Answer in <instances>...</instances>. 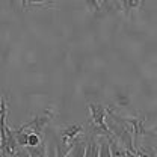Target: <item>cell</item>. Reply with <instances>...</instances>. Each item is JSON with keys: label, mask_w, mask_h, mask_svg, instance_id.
Listing matches in <instances>:
<instances>
[{"label": "cell", "mask_w": 157, "mask_h": 157, "mask_svg": "<svg viewBox=\"0 0 157 157\" xmlns=\"http://www.w3.org/2000/svg\"><path fill=\"white\" fill-rule=\"evenodd\" d=\"M6 113H8V106H6V101L2 98L0 101V151L5 156L14 157V154L18 151V144H17L14 130L9 128L6 124Z\"/></svg>", "instance_id": "1"}, {"label": "cell", "mask_w": 157, "mask_h": 157, "mask_svg": "<svg viewBox=\"0 0 157 157\" xmlns=\"http://www.w3.org/2000/svg\"><path fill=\"white\" fill-rule=\"evenodd\" d=\"M55 118V112L52 109H45L44 112H41L38 115H35V118H32L30 121H27L26 124H23L27 130L30 132H36L39 135H42V130L45 128L47 124L52 122V119Z\"/></svg>", "instance_id": "2"}, {"label": "cell", "mask_w": 157, "mask_h": 157, "mask_svg": "<svg viewBox=\"0 0 157 157\" xmlns=\"http://www.w3.org/2000/svg\"><path fill=\"white\" fill-rule=\"evenodd\" d=\"M89 113H91V122L100 128L109 132L106 125V115H107V107L103 106L101 103H89Z\"/></svg>", "instance_id": "3"}, {"label": "cell", "mask_w": 157, "mask_h": 157, "mask_svg": "<svg viewBox=\"0 0 157 157\" xmlns=\"http://www.w3.org/2000/svg\"><path fill=\"white\" fill-rule=\"evenodd\" d=\"M85 127L82 124H68L60 130V142L67 144V145H73V142L82 136Z\"/></svg>", "instance_id": "4"}, {"label": "cell", "mask_w": 157, "mask_h": 157, "mask_svg": "<svg viewBox=\"0 0 157 157\" xmlns=\"http://www.w3.org/2000/svg\"><path fill=\"white\" fill-rule=\"evenodd\" d=\"M86 144L88 140L85 137H78L73 142L71 150H70V156L71 157H85V151H86Z\"/></svg>", "instance_id": "5"}, {"label": "cell", "mask_w": 157, "mask_h": 157, "mask_svg": "<svg viewBox=\"0 0 157 157\" xmlns=\"http://www.w3.org/2000/svg\"><path fill=\"white\" fill-rule=\"evenodd\" d=\"M109 140V148H110V156L112 157H127V150L118 142L113 136L107 137Z\"/></svg>", "instance_id": "6"}, {"label": "cell", "mask_w": 157, "mask_h": 157, "mask_svg": "<svg viewBox=\"0 0 157 157\" xmlns=\"http://www.w3.org/2000/svg\"><path fill=\"white\" fill-rule=\"evenodd\" d=\"M14 133H15V139H17L18 147L20 148H26V147H27V139H29L30 130H27L24 125H20L18 128L14 130Z\"/></svg>", "instance_id": "7"}, {"label": "cell", "mask_w": 157, "mask_h": 157, "mask_svg": "<svg viewBox=\"0 0 157 157\" xmlns=\"http://www.w3.org/2000/svg\"><path fill=\"white\" fill-rule=\"evenodd\" d=\"M100 154V145H98L97 137H89L88 144H86V151H85V157H98Z\"/></svg>", "instance_id": "8"}, {"label": "cell", "mask_w": 157, "mask_h": 157, "mask_svg": "<svg viewBox=\"0 0 157 157\" xmlns=\"http://www.w3.org/2000/svg\"><path fill=\"white\" fill-rule=\"evenodd\" d=\"M30 157H47V144L41 142L36 147H27Z\"/></svg>", "instance_id": "9"}, {"label": "cell", "mask_w": 157, "mask_h": 157, "mask_svg": "<svg viewBox=\"0 0 157 157\" xmlns=\"http://www.w3.org/2000/svg\"><path fill=\"white\" fill-rule=\"evenodd\" d=\"M109 136H100L98 139V145H100V154L98 157H112L110 156V148H109Z\"/></svg>", "instance_id": "10"}, {"label": "cell", "mask_w": 157, "mask_h": 157, "mask_svg": "<svg viewBox=\"0 0 157 157\" xmlns=\"http://www.w3.org/2000/svg\"><path fill=\"white\" fill-rule=\"evenodd\" d=\"M130 95L128 94H125V92H118L117 95H115V103H117L118 106H121V107H128L130 106Z\"/></svg>", "instance_id": "11"}, {"label": "cell", "mask_w": 157, "mask_h": 157, "mask_svg": "<svg viewBox=\"0 0 157 157\" xmlns=\"http://www.w3.org/2000/svg\"><path fill=\"white\" fill-rule=\"evenodd\" d=\"M42 142V135H39L36 132H30L29 139H27V147H36Z\"/></svg>", "instance_id": "12"}, {"label": "cell", "mask_w": 157, "mask_h": 157, "mask_svg": "<svg viewBox=\"0 0 157 157\" xmlns=\"http://www.w3.org/2000/svg\"><path fill=\"white\" fill-rule=\"evenodd\" d=\"M56 0H21V6L26 8L29 5H53Z\"/></svg>", "instance_id": "13"}, {"label": "cell", "mask_w": 157, "mask_h": 157, "mask_svg": "<svg viewBox=\"0 0 157 157\" xmlns=\"http://www.w3.org/2000/svg\"><path fill=\"white\" fill-rule=\"evenodd\" d=\"M80 2H83L92 12H98L100 9H101V5H100V0H80Z\"/></svg>", "instance_id": "14"}, {"label": "cell", "mask_w": 157, "mask_h": 157, "mask_svg": "<svg viewBox=\"0 0 157 157\" xmlns=\"http://www.w3.org/2000/svg\"><path fill=\"white\" fill-rule=\"evenodd\" d=\"M14 157H30L29 151H27V147H26V148H20L18 151L14 154Z\"/></svg>", "instance_id": "15"}, {"label": "cell", "mask_w": 157, "mask_h": 157, "mask_svg": "<svg viewBox=\"0 0 157 157\" xmlns=\"http://www.w3.org/2000/svg\"><path fill=\"white\" fill-rule=\"evenodd\" d=\"M112 2H115L117 5H119V0H112Z\"/></svg>", "instance_id": "16"}, {"label": "cell", "mask_w": 157, "mask_h": 157, "mask_svg": "<svg viewBox=\"0 0 157 157\" xmlns=\"http://www.w3.org/2000/svg\"><path fill=\"white\" fill-rule=\"evenodd\" d=\"M67 157H71V156H70V154H68V156H67Z\"/></svg>", "instance_id": "17"}]
</instances>
